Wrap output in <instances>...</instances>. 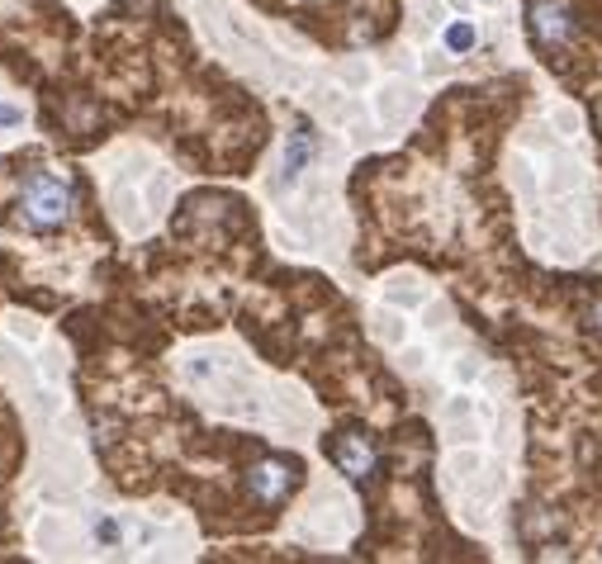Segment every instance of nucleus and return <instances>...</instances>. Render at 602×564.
<instances>
[{
	"label": "nucleus",
	"instance_id": "obj_2",
	"mask_svg": "<svg viewBox=\"0 0 602 564\" xmlns=\"http://www.w3.org/2000/svg\"><path fill=\"white\" fill-rule=\"evenodd\" d=\"M526 28H532L536 48L551 53V57L575 48L579 34H583V24H579V14H575L569 0H532V10H526Z\"/></svg>",
	"mask_w": 602,
	"mask_h": 564
},
{
	"label": "nucleus",
	"instance_id": "obj_10",
	"mask_svg": "<svg viewBox=\"0 0 602 564\" xmlns=\"http://www.w3.org/2000/svg\"><path fill=\"white\" fill-rule=\"evenodd\" d=\"M598 124H602V105H598Z\"/></svg>",
	"mask_w": 602,
	"mask_h": 564
},
{
	"label": "nucleus",
	"instance_id": "obj_4",
	"mask_svg": "<svg viewBox=\"0 0 602 564\" xmlns=\"http://www.w3.org/2000/svg\"><path fill=\"white\" fill-rule=\"evenodd\" d=\"M327 460H333L347 480L366 484L370 474H375V465H380V446L370 441L361 427H347V431H337V437L327 441Z\"/></svg>",
	"mask_w": 602,
	"mask_h": 564
},
{
	"label": "nucleus",
	"instance_id": "obj_6",
	"mask_svg": "<svg viewBox=\"0 0 602 564\" xmlns=\"http://www.w3.org/2000/svg\"><path fill=\"white\" fill-rule=\"evenodd\" d=\"M475 43H479V28L470 24V20H455V24L447 28V48H451V53H470Z\"/></svg>",
	"mask_w": 602,
	"mask_h": 564
},
{
	"label": "nucleus",
	"instance_id": "obj_1",
	"mask_svg": "<svg viewBox=\"0 0 602 564\" xmlns=\"http://www.w3.org/2000/svg\"><path fill=\"white\" fill-rule=\"evenodd\" d=\"M71 205H77V191H71V176H62V171H34L20 191L24 223L34 228V233H57V228H67Z\"/></svg>",
	"mask_w": 602,
	"mask_h": 564
},
{
	"label": "nucleus",
	"instance_id": "obj_9",
	"mask_svg": "<svg viewBox=\"0 0 602 564\" xmlns=\"http://www.w3.org/2000/svg\"><path fill=\"white\" fill-rule=\"evenodd\" d=\"M589 327H593L598 337H602V295H598V299L589 303Z\"/></svg>",
	"mask_w": 602,
	"mask_h": 564
},
{
	"label": "nucleus",
	"instance_id": "obj_8",
	"mask_svg": "<svg viewBox=\"0 0 602 564\" xmlns=\"http://www.w3.org/2000/svg\"><path fill=\"white\" fill-rule=\"evenodd\" d=\"M24 124V110L10 105V100H0V128H20Z\"/></svg>",
	"mask_w": 602,
	"mask_h": 564
},
{
	"label": "nucleus",
	"instance_id": "obj_3",
	"mask_svg": "<svg viewBox=\"0 0 602 564\" xmlns=\"http://www.w3.org/2000/svg\"><path fill=\"white\" fill-rule=\"evenodd\" d=\"M299 480H304V465H299L294 456H266L247 470V494L262 503V508H280L299 488Z\"/></svg>",
	"mask_w": 602,
	"mask_h": 564
},
{
	"label": "nucleus",
	"instance_id": "obj_5",
	"mask_svg": "<svg viewBox=\"0 0 602 564\" xmlns=\"http://www.w3.org/2000/svg\"><path fill=\"white\" fill-rule=\"evenodd\" d=\"M313 152H319V138H313L309 124H299L290 134V148H285V171H280V185H294L304 176V166L313 162Z\"/></svg>",
	"mask_w": 602,
	"mask_h": 564
},
{
	"label": "nucleus",
	"instance_id": "obj_7",
	"mask_svg": "<svg viewBox=\"0 0 602 564\" xmlns=\"http://www.w3.org/2000/svg\"><path fill=\"white\" fill-rule=\"evenodd\" d=\"M95 541L100 545H119V522H114V517H100V522H95Z\"/></svg>",
	"mask_w": 602,
	"mask_h": 564
}]
</instances>
